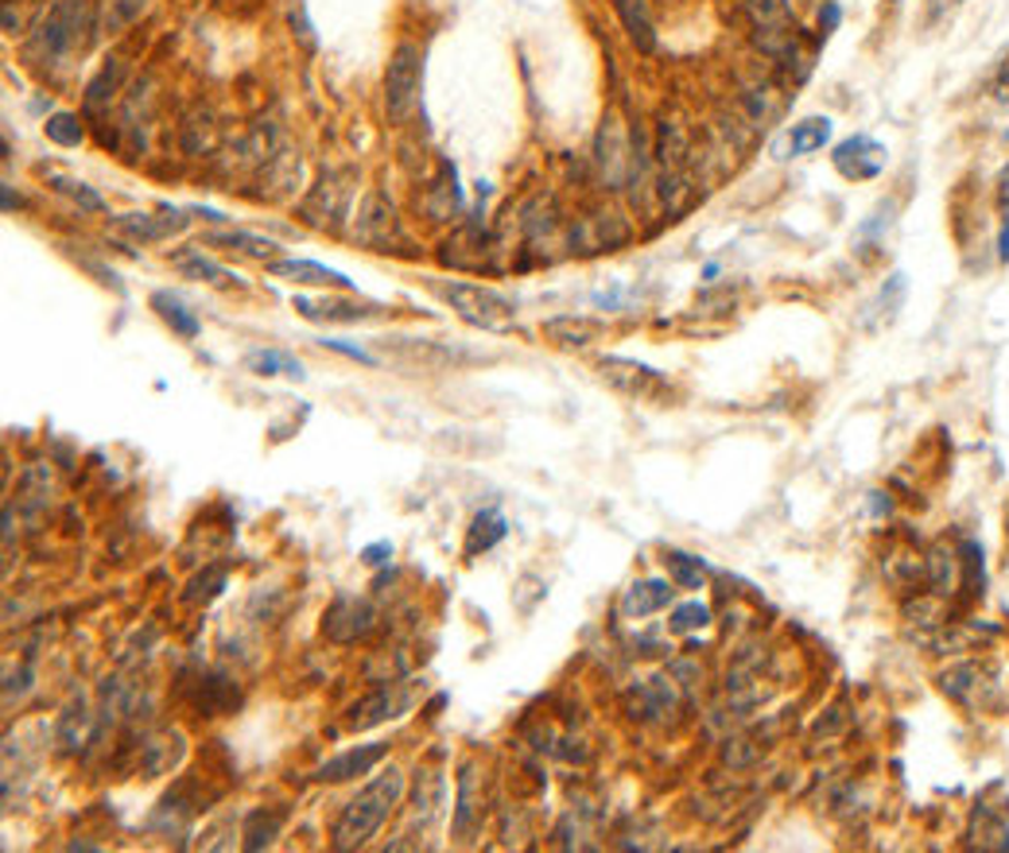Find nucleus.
Segmentation results:
<instances>
[{"label": "nucleus", "instance_id": "nucleus-1", "mask_svg": "<svg viewBox=\"0 0 1009 853\" xmlns=\"http://www.w3.org/2000/svg\"><path fill=\"white\" fill-rule=\"evenodd\" d=\"M404 784L408 780H404V772L400 769H389V772H381V776L369 780V784L342 807V815H338V823H334V842H330V846L334 850H361L366 846V842L384 826V819L400 807V800H404Z\"/></svg>", "mask_w": 1009, "mask_h": 853}, {"label": "nucleus", "instance_id": "nucleus-2", "mask_svg": "<svg viewBox=\"0 0 1009 853\" xmlns=\"http://www.w3.org/2000/svg\"><path fill=\"white\" fill-rule=\"evenodd\" d=\"M86 28H90V8L86 0H54L43 12L39 28L31 31L28 47H23V59L39 70H54L70 59V54L82 47Z\"/></svg>", "mask_w": 1009, "mask_h": 853}, {"label": "nucleus", "instance_id": "nucleus-3", "mask_svg": "<svg viewBox=\"0 0 1009 853\" xmlns=\"http://www.w3.org/2000/svg\"><path fill=\"white\" fill-rule=\"evenodd\" d=\"M746 16H750L753 43L769 59L785 62V67L800 62L803 74H808V59L800 54V28H796V16L788 0H746Z\"/></svg>", "mask_w": 1009, "mask_h": 853}, {"label": "nucleus", "instance_id": "nucleus-4", "mask_svg": "<svg viewBox=\"0 0 1009 853\" xmlns=\"http://www.w3.org/2000/svg\"><path fill=\"white\" fill-rule=\"evenodd\" d=\"M443 299L451 303V311L459 314L462 322L486 330V334H504V330H512V322H517V307H512L501 291L482 288V283L451 280V283H443Z\"/></svg>", "mask_w": 1009, "mask_h": 853}, {"label": "nucleus", "instance_id": "nucleus-5", "mask_svg": "<svg viewBox=\"0 0 1009 853\" xmlns=\"http://www.w3.org/2000/svg\"><path fill=\"white\" fill-rule=\"evenodd\" d=\"M420 86H423V54L416 43H400L384 70V113L389 121L404 124L420 106Z\"/></svg>", "mask_w": 1009, "mask_h": 853}, {"label": "nucleus", "instance_id": "nucleus-6", "mask_svg": "<svg viewBox=\"0 0 1009 853\" xmlns=\"http://www.w3.org/2000/svg\"><path fill=\"white\" fill-rule=\"evenodd\" d=\"M350 175L346 171H322V179L311 187V194L299 207V218L311 229H338L350 213Z\"/></svg>", "mask_w": 1009, "mask_h": 853}, {"label": "nucleus", "instance_id": "nucleus-7", "mask_svg": "<svg viewBox=\"0 0 1009 853\" xmlns=\"http://www.w3.org/2000/svg\"><path fill=\"white\" fill-rule=\"evenodd\" d=\"M831 160H835V171H839L842 179H850V183H866V179H878L881 171H886L889 152H886V144H878L873 137L858 132V137L842 140V144L835 148Z\"/></svg>", "mask_w": 1009, "mask_h": 853}, {"label": "nucleus", "instance_id": "nucleus-8", "mask_svg": "<svg viewBox=\"0 0 1009 853\" xmlns=\"http://www.w3.org/2000/svg\"><path fill=\"white\" fill-rule=\"evenodd\" d=\"M598 369H602V377L613 384V389L629 392V397L637 400H657L665 397V377L657 373L652 365H645V361H633V358H602L598 361Z\"/></svg>", "mask_w": 1009, "mask_h": 853}, {"label": "nucleus", "instance_id": "nucleus-9", "mask_svg": "<svg viewBox=\"0 0 1009 853\" xmlns=\"http://www.w3.org/2000/svg\"><path fill=\"white\" fill-rule=\"evenodd\" d=\"M598 168H602V179L610 191H618V187H626L629 175H641V163L629 155V140L621 137L618 129V117H610V121L602 124V132H598Z\"/></svg>", "mask_w": 1009, "mask_h": 853}, {"label": "nucleus", "instance_id": "nucleus-10", "mask_svg": "<svg viewBox=\"0 0 1009 853\" xmlns=\"http://www.w3.org/2000/svg\"><path fill=\"white\" fill-rule=\"evenodd\" d=\"M377 613L369 602H361V598H338L334 605L327 610V621H322V629H327V636L334 640V644H353V640H361L373 629Z\"/></svg>", "mask_w": 1009, "mask_h": 853}, {"label": "nucleus", "instance_id": "nucleus-11", "mask_svg": "<svg viewBox=\"0 0 1009 853\" xmlns=\"http://www.w3.org/2000/svg\"><path fill=\"white\" fill-rule=\"evenodd\" d=\"M384 756H389V741H373V745H358V749H346L342 756H334V761H327L319 772H314V780H322V784H346V780H358L366 776L373 764H381Z\"/></svg>", "mask_w": 1009, "mask_h": 853}, {"label": "nucleus", "instance_id": "nucleus-12", "mask_svg": "<svg viewBox=\"0 0 1009 853\" xmlns=\"http://www.w3.org/2000/svg\"><path fill=\"white\" fill-rule=\"evenodd\" d=\"M272 275L288 283H303V288H353V280L338 268H327L319 260H272Z\"/></svg>", "mask_w": 1009, "mask_h": 853}, {"label": "nucleus", "instance_id": "nucleus-13", "mask_svg": "<svg viewBox=\"0 0 1009 853\" xmlns=\"http://www.w3.org/2000/svg\"><path fill=\"white\" fill-rule=\"evenodd\" d=\"M400 694H397V686L392 683H384V686H377V691H369L366 699L361 702H353V710H350V717H346V725L350 730H373V725H381V722H389V717H397L400 714Z\"/></svg>", "mask_w": 1009, "mask_h": 853}, {"label": "nucleus", "instance_id": "nucleus-14", "mask_svg": "<svg viewBox=\"0 0 1009 853\" xmlns=\"http://www.w3.org/2000/svg\"><path fill=\"white\" fill-rule=\"evenodd\" d=\"M296 311L303 314V319L311 322H366V319H381L384 307L377 303H342V299H322V303H314V299H296Z\"/></svg>", "mask_w": 1009, "mask_h": 853}, {"label": "nucleus", "instance_id": "nucleus-15", "mask_svg": "<svg viewBox=\"0 0 1009 853\" xmlns=\"http://www.w3.org/2000/svg\"><path fill=\"white\" fill-rule=\"evenodd\" d=\"M598 334H602V322L587 319V314H556L543 322V338L563 350H582V345L598 342Z\"/></svg>", "mask_w": 1009, "mask_h": 853}, {"label": "nucleus", "instance_id": "nucleus-16", "mask_svg": "<svg viewBox=\"0 0 1009 853\" xmlns=\"http://www.w3.org/2000/svg\"><path fill=\"white\" fill-rule=\"evenodd\" d=\"M613 12H618L621 28H626L629 43L637 47V51H657V23H652V12H649V0H610Z\"/></svg>", "mask_w": 1009, "mask_h": 853}, {"label": "nucleus", "instance_id": "nucleus-17", "mask_svg": "<svg viewBox=\"0 0 1009 853\" xmlns=\"http://www.w3.org/2000/svg\"><path fill=\"white\" fill-rule=\"evenodd\" d=\"M629 237L626 221L618 218V213H606V218H587L579 229L571 233V244H579L582 252H602V249H613V244H621Z\"/></svg>", "mask_w": 1009, "mask_h": 853}, {"label": "nucleus", "instance_id": "nucleus-18", "mask_svg": "<svg viewBox=\"0 0 1009 853\" xmlns=\"http://www.w3.org/2000/svg\"><path fill=\"white\" fill-rule=\"evenodd\" d=\"M117 229L129 233L132 241H163V237L183 233L187 218L183 213H163V218H156V213H124V218H117Z\"/></svg>", "mask_w": 1009, "mask_h": 853}, {"label": "nucleus", "instance_id": "nucleus-19", "mask_svg": "<svg viewBox=\"0 0 1009 853\" xmlns=\"http://www.w3.org/2000/svg\"><path fill=\"white\" fill-rule=\"evenodd\" d=\"M171 264L187 275V280H202V283H214V288H241V275L230 272V268L214 264L210 257H202V249H183L171 257Z\"/></svg>", "mask_w": 1009, "mask_h": 853}, {"label": "nucleus", "instance_id": "nucleus-20", "mask_svg": "<svg viewBox=\"0 0 1009 853\" xmlns=\"http://www.w3.org/2000/svg\"><path fill=\"white\" fill-rule=\"evenodd\" d=\"M672 602V582L665 579H641L626 590L621 598V613L626 618H649V613H660L665 605Z\"/></svg>", "mask_w": 1009, "mask_h": 853}, {"label": "nucleus", "instance_id": "nucleus-21", "mask_svg": "<svg viewBox=\"0 0 1009 853\" xmlns=\"http://www.w3.org/2000/svg\"><path fill=\"white\" fill-rule=\"evenodd\" d=\"M207 244H226L230 252H241V257H252V260H280V244L268 241V237H257V233H246V229H218V233L207 237Z\"/></svg>", "mask_w": 1009, "mask_h": 853}, {"label": "nucleus", "instance_id": "nucleus-22", "mask_svg": "<svg viewBox=\"0 0 1009 853\" xmlns=\"http://www.w3.org/2000/svg\"><path fill=\"white\" fill-rule=\"evenodd\" d=\"M831 132H835L831 117H823V113L803 117V121H796L792 132H788V155H811V152H819V148L831 140Z\"/></svg>", "mask_w": 1009, "mask_h": 853}, {"label": "nucleus", "instance_id": "nucleus-23", "mask_svg": "<svg viewBox=\"0 0 1009 853\" xmlns=\"http://www.w3.org/2000/svg\"><path fill=\"white\" fill-rule=\"evenodd\" d=\"M246 369L252 377H288V381H303V361L291 358L283 350H249Z\"/></svg>", "mask_w": 1009, "mask_h": 853}, {"label": "nucleus", "instance_id": "nucleus-24", "mask_svg": "<svg viewBox=\"0 0 1009 853\" xmlns=\"http://www.w3.org/2000/svg\"><path fill=\"white\" fill-rule=\"evenodd\" d=\"M152 307H156V314H160L163 322H168L171 330H176L179 338H199V319H194V311L191 307L183 303L179 295H168V291H156L152 295Z\"/></svg>", "mask_w": 1009, "mask_h": 853}, {"label": "nucleus", "instance_id": "nucleus-25", "mask_svg": "<svg viewBox=\"0 0 1009 853\" xmlns=\"http://www.w3.org/2000/svg\"><path fill=\"white\" fill-rule=\"evenodd\" d=\"M474 787H478L474 764H462V772H459V807H454V839H470L474 826H478Z\"/></svg>", "mask_w": 1009, "mask_h": 853}, {"label": "nucleus", "instance_id": "nucleus-26", "mask_svg": "<svg viewBox=\"0 0 1009 853\" xmlns=\"http://www.w3.org/2000/svg\"><path fill=\"white\" fill-rule=\"evenodd\" d=\"M179 756H183V737H179V733H168V737H160V741H148L144 756H140V769H144V776H163V772L176 769Z\"/></svg>", "mask_w": 1009, "mask_h": 853}, {"label": "nucleus", "instance_id": "nucleus-27", "mask_svg": "<svg viewBox=\"0 0 1009 853\" xmlns=\"http://www.w3.org/2000/svg\"><path fill=\"white\" fill-rule=\"evenodd\" d=\"M504 532H509V524H504V516L498 509H486L474 516V524H470V535H467V555H478V551H490L493 543L504 540Z\"/></svg>", "mask_w": 1009, "mask_h": 853}, {"label": "nucleus", "instance_id": "nucleus-28", "mask_svg": "<svg viewBox=\"0 0 1009 853\" xmlns=\"http://www.w3.org/2000/svg\"><path fill=\"white\" fill-rule=\"evenodd\" d=\"M117 86H121V62L109 59L106 67L98 70V78L86 86V109H90V113H106V106L113 101Z\"/></svg>", "mask_w": 1009, "mask_h": 853}, {"label": "nucleus", "instance_id": "nucleus-29", "mask_svg": "<svg viewBox=\"0 0 1009 853\" xmlns=\"http://www.w3.org/2000/svg\"><path fill=\"white\" fill-rule=\"evenodd\" d=\"M283 826V811H252L246 819V850L257 853L264 846H272V839Z\"/></svg>", "mask_w": 1009, "mask_h": 853}, {"label": "nucleus", "instance_id": "nucleus-30", "mask_svg": "<svg viewBox=\"0 0 1009 853\" xmlns=\"http://www.w3.org/2000/svg\"><path fill=\"white\" fill-rule=\"evenodd\" d=\"M665 563H668V574H672V582L680 590H703V566H699V559L683 555V551H668Z\"/></svg>", "mask_w": 1009, "mask_h": 853}, {"label": "nucleus", "instance_id": "nucleus-31", "mask_svg": "<svg viewBox=\"0 0 1009 853\" xmlns=\"http://www.w3.org/2000/svg\"><path fill=\"white\" fill-rule=\"evenodd\" d=\"M43 132H47V140L51 144H59V148H78L82 144V121H78L74 113H54V117H47L43 121Z\"/></svg>", "mask_w": 1009, "mask_h": 853}, {"label": "nucleus", "instance_id": "nucleus-32", "mask_svg": "<svg viewBox=\"0 0 1009 853\" xmlns=\"http://www.w3.org/2000/svg\"><path fill=\"white\" fill-rule=\"evenodd\" d=\"M86 730H90V710H86V702L78 699L74 706H70L67 714H62V725H59V741H62V749H70V753H74V749L82 745Z\"/></svg>", "mask_w": 1009, "mask_h": 853}, {"label": "nucleus", "instance_id": "nucleus-33", "mask_svg": "<svg viewBox=\"0 0 1009 853\" xmlns=\"http://www.w3.org/2000/svg\"><path fill=\"white\" fill-rule=\"evenodd\" d=\"M707 625H711V610H707L703 602H683V605H676V610H672V621H668V629H672V633H680V636L699 633V629H707Z\"/></svg>", "mask_w": 1009, "mask_h": 853}, {"label": "nucleus", "instance_id": "nucleus-34", "mask_svg": "<svg viewBox=\"0 0 1009 853\" xmlns=\"http://www.w3.org/2000/svg\"><path fill=\"white\" fill-rule=\"evenodd\" d=\"M51 183H54V191H59V194H67V199H74L82 210H90V213H101V210H106V202H101V194H98V191H90V187H86L82 179L51 175Z\"/></svg>", "mask_w": 1009, "mask_h": 853}, {"label": "nucleus", "instance_id": "nucleus-35", "mask_svg": "<svg viewBox=\"0 0 1009 853\" xmlns=\"http://www.w3.org/2000/svg\"><path fill=\"white\" fill-rule=\"evenodd\" d=\"M148 0H113L109 4V16H106V28L117 31V28H129V23L140 20V12H144Z\"/></svg>", "mask_w": 1009, "mask_h": 853}, {"label": "nucleus", "instance_id": "nucleus-36", "mask_svg": "<svg viewBox=\"0 0 1009 853\" xmlns=\"http://www.w3.org/2000/svg\"><path fill=\"white\" fill-rule=\"evenodd\" d=\"M956 563H951V555L948 551H932V586H936V594H948L951 590V579H956Z\"/></svg>", "mask_w": 1009, "mask_h": 853}, {"label": "nucleus", "instance_id": "nucleus-37", "mask_svg": "<svg viewBox=\"0 0 1009 853\" xmlns=\"http://www.w3.org/2000/svg\"><path fill=\"white\" fill-rule=\"evenodd\" d=\"M226 586V574L222 571H210L207 579L191 582V594H187V602H210V598H218V590Z\"/></svg>", "mask_w": 1009, "mask_h": 853}, {"label": "nucleus", "instance_id": "nucleus-38", "mask_svg": "<svg viewBox=\"0 0 1009 853\" xmlns=\"http://www.w3.org/2000/svg\"><path fill=\"white\" fill-rule=\"evenodd\" d=\"M842 20V8L835 4V0H823V8H819V39H827L835 28H839Z\"/></svg>", "mask_w": 1009, "mask_h": 853}, {"label": "nucleus", "instance_id": "nucleus-39", "mask_svg": "<svg viewBox=\"0 0 1009 853\" xmlns=\"http://www.w3.org/2000/svg\"><path fill=\"white\" fill-rule=\"evenodd\" d=\"M327 350H334V353H342V358H350V361H361V365H377V358H369L361 345H350V342H322Z\"/></svg>", "mask_w": 1009, "mask_h": 853}, {"label": "nucleus", "instance_id": "nucleus-40", "mask_svg": "<svg viewBox=\"0 0 1009 853\" xmlns=\"http://www.w3.org/2000/svg\"><path fill=\"white\" fill-rule=\"evenodd\" d=\"M361 559H366V566H381V563H389L392 559V543H369L366 551H361Z\"/></svg>", "mask_w": 1009, "mask_h": 853}, {"label": "nucleus", "instance_id": "nucleus-41", "mask_svg": "<svg viewBox=\"0 0 1009 853\" xmlns=\"http://www.w3.org/2000/svg\"><path fill=\"white\" fill-rule=\"evenodd\" d=\"M990 90H995V98L1002 101V106H1009V54L1002 59V67H998V74H995V82H990Z\"/></svg>", "mask_w": 1009, "mask_h": 853}, {"label": "nucleus", "instance_id": "nucleus-42", "mask_svg": "<svg viewBox=\"0 0 1009 853\" xmlns=\"http://www.w3.org/2000/svg\"><path fill=\"white\" fill-rule=\"evenodd\" d=\"M291 28H299V36H303L307 43H314L311 23H307V16H303V4H296V12H291Z\"/></svg>", "mask_w": 1009, "mask_h": 853}, {"label": "nucleus", "instance_id": "nucleus-43", "mask_svg": "<svg viewBox=\"0 0 1009 853\" xmlns=\"http://www.w3.org/2000/svg\"><path fill=\"white\" fill-rule=\"evenodd\" d=\"M998 260L1009 264V210H1006V221H1002V233H998Z\"/></svg>", "mask_w": 1009, "mask_h": 853}, {"label": "nucleus", "instance_id": "nucleus-44", "mask_svg": "<svg viewBox=\"0 0 1009 853\" xmlns=\"http://www.w3.org/2000/svg\"><path fill=\"white\" fill-rule=\"evenodd\" d=\"M998 199H1002V207H1009V163L1002 168V175H998Z\"/></svg>", "mask_w": 1009, "mask_h": 853}, {"label": "nucleus", "instance_id": "nucleus-45", "mask_svg": "<svg viewBox=\"0 0 1009 853\" xmlns=\"http://www.w3.org/2000/svg\"><path fill=\"white\" fill-rule=\"evenodd\" d=\"M889 4H901V0H889Z\"/></svg>", "mask_w": 1009, "mask_h": 853}]
</instances>
